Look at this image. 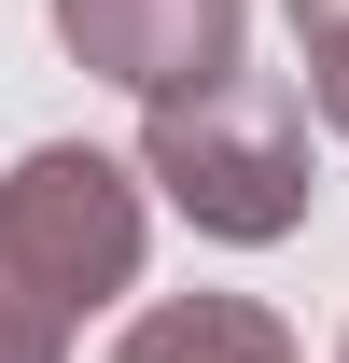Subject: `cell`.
Returning a JSON list of instances; mask_svg holds the SVG:
<instances>
[{
  "label": "cell",
  "instance_id": "6da1fadb",
  "mask_svg": "<svg viewBox=\"0 0 349 363\" xmlns=\"http://www.w3.org/2000/svg\"><path fill=\"white\" fill-rule=\"evenodd\" d=\"M70 43H98L126 84H182L196 56H223V0H70Z\"/></svg>",
  "mask_w": 349,
  "mask_h": 363
}]
</instances>
